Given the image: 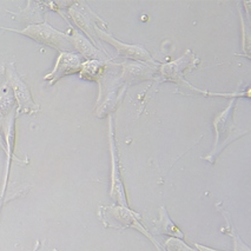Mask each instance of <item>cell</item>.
<instances>
[{
	"label": "cell",
	"instance_id": "1",
	"mask_svg": "<svg viewBox=\"0 0 251 251\" xmlns=\"http://www.w3.org/2000/svg\"><path fill=\"white\" fill-rule=\"evenodd\" d=\"M99 218L103 222L106 227L119 230L123 231L125 229H135L137 231L142 232L145 237L150 239L159 251L160 245L154 241V238L147 231L144 226L139 222V215L129 208L121 205H110V206H100L99 208Z\"/></svg>",
	"mask_w": 251,
	"mask_h": 251
},
{
	"label": "cell",
	"instance_id": "2",
	"mask_svg": "<svg viewBox=\"0 0 251 251\" xmlns=\"http://www.w3.org/2000/svg\"><path fill=\"white\" fill-rule=\"evenodd\" d=\"M233 107H235V100L226 107V110H224V112H222L221 115L215 119V147L212 149L211 152L205 157V159L209 160L210 163H215L216 157H217L218 154L230 144V143L235 141V139H237L238 137H241L242 135H244V133H247V131H242L241 129H238V127H236L235 125H233Z\"/></svg>",
	"mask_w": 251,
	"mask_h": 251
},
{
	"label": "cell",
	"instance_id": "3",
	"mask_svg": "<svg viewBox=\"0 0 251 251\" xmlns=\"http://www.w3.org/2000/svg\"><path fill=\"white\" fill-rule=\"evenodd\" d=\"M17 33H22L26 37H30L36 42L44 44V45L51 46V48L59 50V51L68 52L74 49V43H72L71 37L66 36L65 33L54 30L53 27L48 24L42 25H30L22 31L10 30Z\"/></svg>",
	"mask_w": 251,
	"mask_h": 251
},
{
	"label": "cell",
	"instance_id": "4",
	"mask_svg": "<svg viewBox=\"0 0 251 251\" xmlns=\"http://www.w3.org/2000/svg\"><path fill=\"white\" fill-rule=\"evenodd\" d=\"M109 143H110V154H111V190L110 195L112 200L121 206L129 208L126 200L124 184H123L121 169H119L118 152H117L116 141H115V129H113L112 118L109 121Z\"/></svg>",
	"mask_w": 251,
	"mask_h": 251
},
{
	"label": "cell",
	"instance_id": "5",
	"mask_svg": "<svg viewBox=\"0 0 251 251\" xmlns=\"http://www.w3.org/2000/svg\"><path fill=\"white\" fill-rule=\"evenodd\" d=\"M81 65H83L81 58L78 54L72 53V52H61L54 70L50 75H45V79L53 84L65 75L80 72Z\"/></svg>",
	"mask_w": 251,
	"mask_h": 251
},
{
	"label": "cell",
	"instance_id": "6",
	"mask_svg": "<svg viewBox=\"0 0 251 251\" xmlns=\"http://www.w3.org/2000/svg\"><path fill=\"white\" fill-rule=\"evenodd\" d=\"M11 69L8 70V78H10L11 85L14 90L17 100H18L19 111L20 112H30V110L37 109V105L33 103L31 98V93L28 91V87L26 84L19 78V75L14 71L13 65H11Z\"/></svg>",
	"mask_w": 251,
	"mask_h": 251
},
{
	"label": "cell",
	"instance_id": "7",
	"mask_svg": "<svg viewBox=\"0 0 251 251\" xmlns=\"http://www.w3.org/2000/svg\"><path fill=\"white\" fill-rule=\"evenodd\" d=\"M96 31H97L98 36L101 38V39L104 40H107L110 44H112L115 48L118 50L119 53L123 54V55H126V57H130V58H136V59H149L151 60L150 55L147 51H145L144 49L139 48V46H133V45H125V44H123L121 42H117L115 38L110 37L109 34L104 33V32L99 31L98 28H96Z\"/></svg>",
	"mask_w": 251,
	"mask_h": 251
},
{
	"label": "cell",
	"instance_id": "8",
	"mask_svg": "<svg viewBox=\"0 0 251 251\" xmlns=\"http://www.w3.org/2000/svg\"><path fill=\"white\" fill-rule=\"evenodd\" d=\"M159 212H160L159 221L157 222L156 224L157 233H162V235H170L172 237H176V238H183L184 237L183 232L178 229L176 224L172 223L170 217H169L168 212H166V210L163 208V206H160Z\"/></svg>",
	"mask_w": 251,
	"mask_h": 251
},
{
	"label": "cell",
	"instance_id": "9",
	"mask_svg": "<svg viewBox=\"0 0 251 251\" xmlns=\"http://www.w3.org/2000/svg\"><path fill=\"white\" fill-rule=\"evenodd\" d=\"M217 208L221 210V212L223 214V216L226 217V227L222 229V231H224L226 233H227V235L231 236V237H232L233 251H251L250 248L248 247V245L245 244L243 241H242V238L237 235V232H236L235 227H233V224L231 223V220H230L227 212L224 211L223 209H221L218 205H217Z\"/></svg>",
	"mask_w": 251,
	"mask_h": 251
},
{
	"label": "cell",
	"instance_id": "10",
	"mask_svg": "<svg viewBox=\"0 0 251 251\" xmlns=\"http://www.w3.org/2000/svg\"><path fill=\"white\" fill-rule=\"evenodd\" d=\"M71 39L72 43H74V48L77 49L78 51H80L85 57H97V51L80 34L75 33L74 38L71 37Z\"/></svg>",
	"mask_w": 251,
	"mask_h": 251
},
{
	"label": "cell",
	"instance_id": "11",
	"mask_svg": "<svg viewBox=\"0 0 251 251\" xmlns=\"http://www.w3.org/2000/svg\"><path fill=\"white\" fill-rule=\"evenodd\" d=\"M165 248L168 251H198L192 249V248L189 247L188 244H185V242H183L182 239L176 238V237H171L166 242Z\"/></svg>",
	"mask_w": 251,
	"mask_h": 251
},
{
	"label": "cell",
	"instance_id": "12",
	"mask_svg": "<svg viewBox=\"0 0 251 251\" xmlns=\"http://www.w3.org/2000/svg\"><path fill=\"white\" fill-rule=\"evenodd\" d=\"M196 248H197V250H198V251H218V250L211 249V248L203 247V245H201V244H196Z\"/></svg>",
	"mask_w": 251,
	"mask_h": 251
},
{
	"label": "cell",
	"instance_id": "13",
	"mask_svg": "<svg viewBox=\"0 0 251 251\" xmlns=\"http://www.w3.org/2000/svg\"><path fill=\"white\" fill-rule=\"evenodd\" d=\"M53 251H55V250H53Z\"/></svg>",
	"mask_w": 251,
	"mask_h": 251
}]
</instances>
